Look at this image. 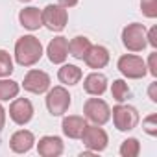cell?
<instances>
[{"label": "cell", "instance_id": "obj_1", "mask_svg": "<svg viewBox=\"0 0 157 157\" xmlns=\"http://www.w3.org/2000/svg\"><path fill=\"white\" fill-rule=\"evenodd\" d=\"M43 56V46L41 41L33 35H24L17 41L15 44V59L22 67H32L35 65Z\"/></svg>", "mask_w": 157, "mask_h": 157}, {"label": "cell", "instance_id": "obj_2", "mask_svg": "<svg viewBox=\"0 0 157 157\" xmlns=\"http://www.w3.org/2000/svg\"><path fill=\"white\" fill-rule=\"evenodd\" d=\"M122 43H124V46L129 52H140V50H144V46L148 44L144 24H139V22L128 24L124 28V32H122Z\"/></svg>", "mask_w": 157, "mask_h": 157}, {"label": "cell", "instance_id": "obj_3", "mask_svg": "<svg viewBox=\"0 0 157 157\" xmlns=\"http://www.w3.org/2000/svg\"><path fill=\"white\" fill-rule=\"evenodd\" d=\"M113 122L118 131H131L139 124V113L131 105H115L113 107Z\"/></svg>", "mask_w": 157, "mask_h": 157}, {"label": "cell", "instance_id": "obj_4", "mask_svg": "<svg viewBox=\"0 0 157 157\" xmlns=\"http://www.w3.org/2000/svg\"><path fill=\"white\" fill-rule=\"evenodd\" d=\"M118 70L126 78H131V80H140V78H144L146 72H148L146 63L142 61V57L131 56V54H126V56H122L118 59Z\"/></svg>", "mask_w": 157, "mask_h": 157}, {"label": "cell", "instance_id": "obj_5", "mask_svg": "<svg viewBox=\"0 0 157 157\" xmlns=\"http://www.w3.org/2000/svg\"><path fill=\"white\" fill-rule=\"evenodd\" d=\"M41 17H43V24H44L48 30H52V32H61V30L67 26V19H68L67 10H65L63 6H59V4H57V6L48 4V6L43 10Z\"/></svg>", "mask_w": 157, "mask_h": 157}, {"label": "cell", "instance_id": "obj_6", "mask_svg": "<svg viewBox=\"0 0 157 157\" xmlns=\"http://www.w3.org/2000/svg\"><path fill=\"white\" fill-rule=\"evenodd\" d=\"M83 113L96 126H104L109 120V117H111L109 105L104 100H100V98H89L85 102V105H83Z\"/></svg>", "mask_w": 157, "mask_h": 157}, {"label": "cell", "instance_id": "obj_7", "mask_svg": "<svg viewBox=\"0 0 157 157\" xmlns=\"http://www.w3.org/2000/svg\"><path fill=\"white\" fill-rule=\"evenodd\" d=\"M70 105V94L65 87H54L46 96V107L54 117H61L67 113Z\"/></svg>", "mask_w": 157, "mask_h": 157}, {"label": "cell", "instance_id": "obj_8", "mask_svg": "<svg viewBox=\"0 0 157 157\" xmlns=\"http://www.w3.org/2000/svg\"><path fill=\"white\" fill-rule=\"evenodd\" d=\"M80 139L93 151H102L107 146V133L102 128H98L96 124L94 126H85V129H83V133H82Z\"/></svg>", "mask_w": 157, "mask_h": 157}, {"label": "cell", "instance_id": "obj_9", "mask_svg": "<svg viewBox=\"0 0 157 157\" xmlns=\"http://www.w3.org/2000/svg\"><path fill=\"white\" fill-rule=\"evenodd\" d=\"M24 89L33 94H43L50 89V76L43 70H30L24 78Z\"/></svg>", "mask_w": 157, "mask_h": 157}, {"label": "cell", "instance_id": "obj_10", "mask_svg": "<svg viewBox=\"0 0 157 157\" xmlns=\"http://www.w3.org/2000/svg\"><path fill=\"white\" fill-rule=\"evenodd\" d=\"M10 117L19 126L28 124L32 120V117H33V105H32V102L26 100V98H17L10 105Z\"/></svg>", "mask_w": 157, "mask_h": 157}, {"label": "cell", "instance_id": "obj_11", "mask_svg": "<svg viewBox=\"0 0 157 157\" xmlns=\"http://www.w3.org/2000/svg\"><path fill=\"white\" fill-rule=\"evenodd\" d=\"M46 54H48V59L52 63H56V65L63 63L67 59V56H68V41H67V37H56V39H52L50 44H48Z\"/></svg>", "mask_w": 157, "mask_h": 157}, {"label": "cell", "instance_id": "obj_12", "mask_svg": "<svg viewBox=\"0 0 157 157\" xmlns=\"http://www.w3.org/2000/svg\"><path fill=\"white\" fill-rule=\"evenodd\" d=\"M83 61L91 67V68H104L107 63H109V52H107V48H104V46H93L91 44V48L87 50V54L83 56Z\"/></svg>", "mask_w": 157, "mask_h": 157}, {"label": "cell", "instance_id": "obj_13", "mask_svg": "<svg viewBox=\"0 0 157 157\" xmlns=\"http://www.w3.org/2000/svg\"><path fill=\"white\" fill-rule=\"evenodd\" d=\"M35 139H33V133L32 131H26V129H21L17 133L11 135V140H10V146L15 153H26L32 150Z\"/></svg>", "mask_w": 157, "mask_h": 157}, {"label": "cell", "instance_id": "obj_14", "mask_svg": "<svg viewBox=\"0 0 157 157\" xmlns=\"http://www.w3.org/2000/svg\"><path fill=\"white\" fill-rule=\"evenodd\" d=\"M83 89L87 94H93V96H100L105 93L107 89V78L100 72H93L85 78V82H83Z\"/></svg>", "mask_w": 157, "mask_h": 157}, {"label": "cell", "instance_id": "obj_15", "mask_svg": "<svg viewBox=\"0 0 157 157\" xmlns=\"http://www.w3.org/2000/svg\"><path fill=\"white\" fill-rule=\"evenodd\" d=\"M37 151L43 157H57L63 153V140L59 137H43L37 144Z\"/></svg>", "mask_w": 157, "mask_h": 157}, {"label": "cell", "instance_id": "obj_16", "mask_svg": "<svg viewBox=\"0 0 157 157\" xmlns=\"http://www.w3.org/2000/svg\"><path fill=\"white\" fill-rule=\"evenodd\" d=\"M85 126H87V122L82 117L72 115V117L63 118V126L61 128H63V133L67 137H70V139H80L82 133H83V129H85Z\"/></svg>", "mask_w": 157, "mask_h": 157}, {"label": "cell", "instance_id": "obj_17", "mask_svg": "<svg viewBox=\"0 0 157 157\" xmlns=\"http://www.w3.org/2000/svg\"><path fill=\"white\" fill-rule=\"evenodd\" d=\"M19 21L28 30H39L43 26V17H41L39 8H24L19 13Z\"/></svg>", "mask_w": 157, "mask_h": 157}, {"label": "cell", "instance_id": "obj_18", "mask_svg": "<svg viewBox=\"0 0 157 157\" xmlns=\"http://www.w3.org/2000/svg\"><path fill=\"white\" fill-rule=\"evenodd\" d=\"M57 78L61 83H67V85H76L80 83L82 80V68H78L76 65H63L57 72Z\"/></svg>", "mask_w": 157, "mask_h": 157}, {"label": "cell", "instance_id": "obj_19", "mask_svg": "<svg viewBox=\"0 0 157 157\" xmlns=\"http://www.w3.org/2000/svg\"><path fill=\"white\" fill-rule=\"evenodd\" d=\"M89 48H91V41H89L87 37H83V35L74 37V39L70 41V44H68V52H70V56L76 57V59H83V56L87 54Z\"/></svg>", "mask_w": 157, "mask_h": 157}, {"label": "cell", "instance_id": "obj_20", "mask_svg": "<svg viewBox=\"0 0 157 157\" xmlns=\"http://www.w3.org/2000/svg\"><path fill=\"white\" fill-rule=\"evenodd\" d=\"M19 83L13 80H0V100H11L19 94Z\"/></svg>", "mask_w": 157, "mask_h": 157}, {"label": "cell", "instance_id": "obj_21", "mask_svg": "<svg viewBox=\"0 0 157 157\" xmlns=\"http://www.w3.org/2000/svg\"><path fill=\"white\" fill-rule=\"evenodd\" d=\"M111 94H113V98H115L117 102L128 100V96H129V87H128V83H126L124 80H115V82H113V87H111Z\"/></svg>", "mask_w": 157, "mask_h": 157}, {"label": "cell", "instance_id": "obj_22", "mask_svg": "<svg viewBox=\"0 0 157 157\" xmlns=\"http://www.w3.org/2000/svg\"><path fill=\"white\" fill-rule=\"evenodd\" d=\"M140 151V144L137 139H126L120 146V155L122 157H137Z\"/></svg>", "mask_w": 157, "mask_h": 157}, {"label": "cell", "instance_id": "obj_23", "mask_svg": "<svg viewBox=\"0 0 157 157\" xmlns=\"http://www.w3.org/2000/svg\"><path fill=\"white\" fill-rule=\"evenodd\" d=\"M13 72V61L6 50H0V78L10 76Z\"/></svg>", "mask_w": 157, "mask_h": 157}, {"label": "cell", "instance_id": "obj_24", "mask_svg": "<svg viewBox=\"0 0 157 157\" xmlns=\"http://www.w3.org/2000/svg\"><path fill=\"white\" fill-rule=\"evenodd\" d=\"M140 10L148 19L157 17V0H140Z\"/></svg>", "mask_w": 157, "mask_h": 157}, {"label": "cell", "instance_id": "obj_25", "mask_svg": "<svg viewBox=\"0 0 157 157\" xmlns=\"http://www.w3.org/2000/svg\"><path fill=\"white\" fill-rule=\"evenodd\" d=\"M144 131L148 133V135H157V115H150L146 120H144Z\"/></svg>", "mask_w": 157, "mask_h": 157}, {"label": "cell", "instance_id": "obj_26", "mask_svg": "<svg viewBox=\"0 0 157 157\" xmlns=\"http://www.w3.org/2000/svg\"><path fill=\"white\" fill-rule=\"evenodd\" d=\"M146 68L150 70L151 76H157V52H151L150 54V59H148V67Z\"/></svg>", "mask_w": 157, "mask_h": 157}, {"label": "cell", "instance_id": "obj_27", "mask_svg": "<svg viewBox=\"0 0 157 157\" xmlns=\"http://www.w3.org/2000/svg\"><path fill=\"white\" fill-rule=\"evenodd\" d=\"M146 41L153 46V48H157V28L153 26L150 32H146Z\"/></svg>", "mask_w": 157, "mask_h": 157}, {"label": "cell", "instance_id": "obj_28", "mask_svg": "<svg viewBox=\"0 0 157 157\" xmlns=\"http://www.w3.org/2000/svg\"><path fill=\"white\" fill-rule=\"evenodd\" d=\"M148 93H150V98H151V102H157V82H153V83L150 85Z\"/></svg>", "mask_w": 157, "mask_h": 157}, {"label": "cell", "instance_id": "obj_29", "mask_svg": "<svg viewBox=\"0 0 157 157\" xmlns=\"http://www.w3.org/2000/svg\"><path fill=\"white\" fill-rule=\"evenodd\" d=\"M57 2H59V6H63L65 10H68V8H72V6L78 4V0H57Z\"/></svg>", "mask_w": 157, "mask_h": 157}, {"label": "cell", "instance_id": "obj_30", "mask_svg": "<svg viewBox=\"0 0 157 157\" xmlns=\"http://www.w3.org/2000/svg\"><path fill=\"white\" fill-rule=\"evenodd\" d=\"M4 124H6V111H4L2 105H0V131L4 129Z\"/></svg>", "mask_w": 157, "mask_h": 157}, {"label": "cell", "instance_id": "obj_31", "mask_svg": "<svg viewBox=\"0 0 157 157\" xmlns=\"http://www.w3.org/2000/svg\"><path fill=\"white\" fill-rule=\"evenodd\" d=\"M21 2H30V0H21Z\"/></svg>", "mask_w": 157, "mask_h": 157}]
</instances>
